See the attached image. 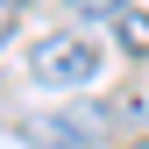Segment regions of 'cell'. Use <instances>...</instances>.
<instances>
[{
	"label": "cell",
	"mask_w": 149,
	"mask_h": 149,
	"mask_svg": "<svg viewBox=\"0 0 149 149\" xmlns=\"http://www.w3.org/2000/svg\"><path fill=\"white\" fill-rule=\"evenodd\" d=\"M121 50H135V57L149 50V14L142 7H121Z\"/></svg>",
	"instance_id": "3"
},
{
	"label": "cell",
	"mask_w": 149,
	"mask_h": 149,
	"mask_svg": "<svg viewBox=\"0 0 149 149\" xmlns=\"http://www.w3.org/2000/svg\"><path fill=\"white\" fill-rule=\"evenodd\" d=\"M100 114H50V121H36L29 128V142L36 149H100V128H92Z\"/></svg>",
	"instance_id": "2"
},
{
	"label": "cell",
	"mask_w": 149,
	"mask_h": 149,
	"mask_svg": "<svg viewBox=\"0 0 149 149\" xmlns=\"http://www.w3.org/2000/svg\"><path fill=\"white\" fill-rule=\"evenodd\" d=\"M100 64H107V57L85 43V36H43V43H36V57H29L36 85H85Z\"/></svg>",
	"instance_id": "1"
},
{
	"label": "cell",
	"mask_w": 149,
	"mask_h": 149,
	"mask_svg": "<svg viewBox=\"0 0 149 149\" xmlns=\"http://www.w3.org/2000/svg\"><path fill=\"white\" fill-rule=\"evenodd\" d=\"M0 43H7V14H0Z\"/></svg>",
	"instance_id": "4"
},
{
	"label": "cell",
	"mask_w": 149,
	"mask_h": 149,
	"mask_svg": "<svg viewBox=\"0 0 149 149\" xmlns=\"http://www.w3.org/2000/svg\"><path fill=\"white\" fill-rule=\"evenodd\" d=\"M135 149H149V142H135Z\"/></svg>",
	"instance_id": "5"
}]
</instances>
